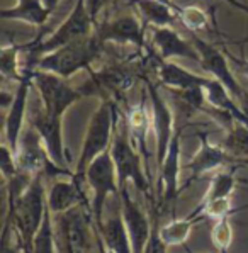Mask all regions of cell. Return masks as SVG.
Segmentation results:
<instances>
[{"mask_svg": "<svg viewBox=\"0 0 248 253\" xmlns=\"http://www.w3.org/2000/svg\"><path fill=\"white\" fill-rule=\"evenodd\" d=\"M97 231L104 247L112 253H134L123 214H114L109 219H106L102 226L97 228Z\"/></svg>", "mask_w": 248, "mask_h": 253, "instance_id": "44dd1931", "label": "cell"}, {"mask_svg": "<svg viewBox=\"0 0 248 253\" xmlns=\"http://www.w3.org/2000/svg\"><path fill=\"white\" fill-rule=\"evenodd\" d=\"M42 2H44V3H46V7H48V9L53 12V10L56 9V7H58V3H60L61 0H42Z\"/></svg>", "mask_w": 248, "mask_h": 253, "instance_id": "e575fe53", "label": "cell"}, {"mask_svg": "<svg viewBox=\"0 0 248 253\" xmlns=\"http://www.w3.org/2000/svg\"><path fill=\"white\" fill-rule=\"evenodd\" d=\"M196 223H197V217L194 214H189L185 219H172L170 223L158 228V231H160L162 240L168 247H177V245H184L187 241Z\"/></svg>", "mask_w": 248, "mask_h": 253, "instance_id": "cb8c5ba5", "label": "cell"}, {"mask_svg": "<svg viewBox=\"0 0 248 253\" xmlns=\"http://www.w3.org/2000/svg\"><path fill=\"white\" fill-rule=\"evenodd\" d=\"M112 2H114V0H85L87 9H88V12H90L92 19H94L95 26L99 24V15L102 14Z\"/></svg>", "mask_w": 248, "mask_h": 253, "instance_id": "d6a6232c", "label": "cell"}, {"mask_svg": "<svg viewBox=\"0 0 248 253\" xmlns=\"http://www.w3.org/2000/svg\"><path fill=\"white\" fill-rule=\"evenodd\" d=\"M126 121H127V129H129L131 139H133V145L138 150V153L141 155V160L145 163L146 173H148V177H150L148 138H150V129H153V123H152V118H150L148 107H146V97H143L141 102L129 109Z\"/></svg>", "mask_w": 248, "mask_h": 253, "instance_id": "ac0fdd59", "label": "cell"}, {"mask_svg": "<svg viewBox=\"0 0 248 253\" xmlns=\"http://www.w3.org/2000/svg\"><path fill=\"white\" fill-rule=\"evenodd\" d=\"M228 160H230V153L226 151V148L211 143L206 134H199V148L189 160V165L185 167L191 172L189 182L197 180L206 173L218 172L221 167L226 165Z\"/></svg>", "mask_w": 248, "mask_h": 253, "instance_id": "2e32d148", "label": "cell"}, {"mask_svg": "<svg viewBox=\"0 0 248 253\" xmlns=\"http://www.w3.org/2000/svg\"><path fill=\"white\" fill-rule=\"evenodd\" d=\"M95 31V22L92 19L90 12L87 9L85 0H77L73 5L72 12L63 19V22H60L58 27L48 36H38L34 41H29V56H42L46 53H51L55 49L61 48V46L73 42L77 40H82L90 34H94Z\"/></svg>", "mask_w": 248, "mask_h": 253, "instance_id": "5b68a950", "label": "cell"}, {"mask_svg": "<svg viewBox=\"0 0 248 253\" xmlns=\"http://www.w3.org/2000/svg\"><path fill=\"white\" fill-rule=\"evenodd\" d=\"M34 70L36 65L29 63L26 68H22V77L19 82H15L14 88V100L10 104L9 111L5 112V121H3V138L5 143L12 148L15 153L21 141V136L24 133L26 126V116H28V102H29V92L34 79Z\"/></svg>", "mask_w": 248, "mask_h": 253, "instance_id": "ba28073f", "label": "cell"}, {"mask_svg": "<svg viewBox=\"0 0 248 253\" xmlns=\"http://www.w3.org/2000/svg\"><path fill=\"white\" fill-rule=\"evenodd\" d=\"M160 2H164V3H168V5H172L173 7V9H175V10H179V3H175V2H172V0H160Z\"/></svg>", "mask_w": 248, "mask_h": 253, "instance_id": "d590c367", "label": "cell"}, {"mask_svg": "<svg viewBox=\"0 0 248 253\" xmlns=\"http://www.w3.org/2000/svg\"><path fill=\"white\" fill-rule=\"evenodd\" d=\"M53 224H55V241H56V253H77L73 247L67 226L61 221L60 216H53Z\"/></svg>", "mask_w": 248, "mask_h": 253, "instance_id": "f1b7e54d", "label": "cell"}, {"mask_svg": "<svg viewBox=\"0 0 248 253\" xmlns=\"http://www.w3.org/2000/svg\"><path fill=\"white\" fill-rule=\"evenodd\" d=\"M85 184L92 190V217H94L95 226L100 228L104 223V208H106L109 196L119 197L118 170H116L111 150L102 153L88 165L87 172H85Z\"/></svg>", "mask_w": 248, "mask_h": 253, "instance_id": "8992f818", "label": "cell"}, {"mask_svg": "<svg viewBox=\"0 0 248 253\" xmlns=\"http://www.w3.org/2000/svg\"><path fill=\"white\" fill-rule=\"evenodd\" d=\"M15 229L10 223H5L3 226V238H2V253H24L22 245L19 241V236H15Z\"/></svg>", "mask_w": 248, "mask_h": 253, "instance_id": "4dcf8cb0", "label": "cell"}, {"mask_svg": "<svg viewBox=\"0 0 248 253\" xmlns=\"http://www.w3.org/2000/svg\"><path fill=\"white\" fill-rule=\"evenodd\" d=\"M180 158H182V129L177 127L164 162L157 169L158 180H160L162 185V202H164V206L173 204V201L179 196V180L182 172Z\"/></svg>", "mask_w": 248, "mask_h": 253, "instance_id": "5bb4252c", "label": "cell"}, {"mask_svg": "<svg viewBox=\"0 0 248 253\" xmlns=\"http://www.w3.org/2000/svg\"><path fill=\"white\" fill-rule=\"evenodd\" d=\"M223 146L226 148L228 153L248 158V126L240 121H233L228 124Z\"/></svg>", "mask_w": 248, "mask_h": 253, "instance_id": "d4e9b609", "label": "cell"}, {"mask_svg": "<svg viewBox=\"0 0 248 253\" xmlns=\"http://www.w3.org/2000/svg\"><path fill=\"white\" fill-rule=\"evenodd\" d=\"M111 155L114 158L116 170H118L119 187L126 184H133L143 196L153 202V192L150 185V177L146 173L145 163L141 160V155L133 145L129 129H127V121H118L112 139Z\"/></svg>", "mask_w": 248, "mask_h": 253, "instance_id": "277c9868", "label": "cell"}, {"mask_svg": "<svg viewBox=\"0 0 248 253\" xmlns=\"http://www.w3.org/2000/svg\"><path fill=\"white\" fill-rule=\"evenodd\" d=\"M152 42L162 61L192 60L196 63L201 61L192 41H187L184 36H180L173 27H153Z\"/></svg>", "mask_w": 248, "mask_h": 253, "instance_id": "9a60e30c", "label": "cell"}, {"mask_svg": "<svg viewBox=\"0 0 248 253\" xmlns=\"http://www.w3.org/2000/svg\"><path fill=\"white\" fill-rule=\"evenodd\" d=\"M49 15L51 10L42 0H15V5L0 12L3 21H19L33 27L44 26Z\"/></svg>", "mask_w": 248, "mask_h": 253, "instance_id": "ffe728a7", "label": "cell"}, {"mask_svg": "<svg viewBox=\"0 0 248 253\" xmlns=\"http://www.w3.org/2000/svg\"><path fill=\"white\" fill-rule=\"evenodd\" d=\"M31 126L38 131L41 136L42 145L48 151L49 158L56 163L58 167L67 169V148H65V138H63V118H55L42 111H36L31 118Z\"/></svg>", "mask_w": 248, "mask_h": 253, "instance_id": "4fadbf2b", "label": "cell"}, {"mask_svg": "<svg viewBox=\"0 0 248 253\" xmlns=\"http://www.w3.org/2000/svg\"><path fill=\"white\" fill-rule=\"evenodd\" d=\"M134 5L146 24L153 27H173L179 19L177 10L160 0H134Z\"/></svg>", "mask_w": 248, "mask_h": 253, "instance_id": "7402d4cb", "label": "cell"}, {"mask_svg": "<svg viewBox=\"0 0 248 253\" xmlns=\"http://www.w3.org/2000/svg\"><path fill=\"white\" fill-rule=\"evenodd\" d=\"M158 80L168 90H187L194 87H206L212 77L199 75L182 67L177 61H162L157 68Z\"/></svg>", "mask_w": 248, "mask_h": 253, "instance_id": "d6986e66", "label": "cell"}, {"mask_svg": "<svg viewBox=\"0 0 248 253\" xmlns=\"http://www.w3.org/2000/svg\"><path fill=\"white\" fill-rule=\"evenodd\" d=\"M236 185V178L233 172H223L218 170L214 175L211 177V184L206 192V196L203 197L201 204H206L209 201L219 199V197H231Z\"/></svg>", "mask_w": 248, "mask_h": 253, "instance_id": "484cf974", "label": "cell"}, {"mask_svg": "<svg viewBox=\"0 0 248 253\" xmlns=\"http://www.w3.org/2000/svg\"><path fill=\"white\" fill-rule=\"evenodd\" d=\"M0 151H2L0 170H2L3 180H5V184H7V182L12 180L15 175L19 173V167H17V162H15V153L12 151V148L7 145V143H3L2 148H0Z\"/></svg>", "mask_w": 248, "mask_h": 253, "instance_id": "f546056e", "label": "cell"}, {"mask_svg": "<svg viewBox=\"0 0 248 253\" xmlns=\"http://www.w3.org/2000/svg\"><path fill=\"white\" fill-rule=\"evenodd\" d=\"M95 34L104 44L114 42L123 46H134L138 49L145 48V29L133 14L118 15L104 21L102 24H97Z\"/></svg>", "mask_w": 248, "mask_h": 253, "instance_id": "8fae6325", "label": "cell"}, {"mask_svg": "<svg viewBox=\"0 0 248 253\" xmlns=\"http://www.w3.org/2000/svg\"><path fill=\"white\" fill-rule=\"evenodd\" d=\"M177 15H179V21L191 33L199 34L201 31L207 29V12L201 9L199 5H180L179 10H177Z\"/></svg>", "mask_w": 248, "mask_h": 253, "instance_id": "4316f807", "label": "cell"}, {"mask_svg": "<svg viewBox=\"0 0 248 253\" xmlns=\"http://www.w3.org/2000/svg\"><path fill=\"white\" fill-rule=\"evenodd\" d=\"M191 41H192V44L196 46L197 53H199V58H201L199 65L209 73V77L221 82L236 100H240L243 95H247L242 84L236 80L233 70H231V63H230L231 60L226 54L221 51L219 48H216L214 44L204 41L203 38L196 33H191Z\"/></svg>", "mask_w": 248, "mask_h": 253, "instance_id": "30bf717a", "label": "cell"}, {"mask_svg": "<svg viewBox=\"0 0 248 253\" xmlns=\"http://www.w3.org/2000/svg\"><path fill=\"white\" fill-rule=\"evenodd\" d=\"M211 240L219 253L228 252V248L233 243V226H231L228 217L216 221V224L211 229Z\"/></svg>", "mask_w": 248, "mask_h": 253, "instance_id": "83f0119b", "label": "cell"}, {"mask_svg": "<svg viewBox=\"0 0 248 253\" xmlns=\"http://www.w3.org/2000/svg\"><path fill=\"white\" fill-rule=\"evenodd\" d=\"M230 60L236 65L238 72L242 73V75L248 80V60H242V58H233V56H231Z\"/></svg>", "mask_w": 248, "mask_h": 253, "instance_id": "836d02e7", "label": "cell"}, {"mask_svg": "<svg viewBox=\"0 0 248 253\" xmlns=\"http://www.w3.org/2000/svg\"><path fill=\"white\" fill-rule=\"evenodd\" d=\"M102 49L104 42L99 40L94 31V34L90 36L68 42L55 51L42 54L38 58L36 68L56 73L63 79H72L82 70H92V65L99 60Z\"/></svg>", "mask_w": 248, "mask_h": 253, "instance_id": "3957f363", "label": "cell"}, {"mask_svg": "<svg viewBox=\"0 0 248 253\" xmlns=\"http://www.w3.org/2000/svg\"><path fill=\"white\" fill-rule=\"evenodd\" d=\"M44 175H34L21 194H9V211L5 223H10L19 236L24 253H33L34 238L48 214V190L42 184Z\"/></svg>", "mask_w": 248, "mask_h": 253, "instance_id": "6da1fadb", "label": "cell"}, {"mask_svg": "<svg viewBox=\"0 0 248 253\" xmlns=\"http://www.w3.org/2000/svg\"><path fill=\"white\" fill-rule=\"evenodd\" d=\"M166 248H168V245L162 240L158 226H157V223H155L153 229H152V235H150V240H148V243H146V248L143 253H168Z\"/></svg>", "mask_w": 248, "mask_h": 253, "instance_id": "1f68e13d", "label": "cell"}, {"mask_svg": "<svg viewBox=\"0 0 248 253\" xmlns=\"http://www.w3.org/2000/svg\"><path fill=\"white\" fill-rule=\"evenodd\" d=\"M24 49H29L28 42H3L2 54H0V72L3 82L14 80L19 82L22 77V70L19 68V56Z\"/></svg>", "mask_w": 248, "mask_h": 253, "instance_id": "603a6c76", "label": "cell"}, {"mask_svg": "<svg viewBox=\"0 0 248 253\" xmlns=\"http://www.w3.org/2000/svg\"><path fill=\"white\" fill-rule=\"evenodd\" d=\"M82 204H87L85 185L73 180V177L56 178L48 189V209L51 216L68 212L73 208H79Z\"/></svg>", "mask_w": 248, "mask_h": 253, "instance_id": "e0dca14e", "label": "cell"}, {"mask_svg": "<svg viewBox=\"0 0 248 253\" xmlns=\"http://www.w3.org/2000/svg\"><path fill=\"white\" fill-rule=\"evenodd\" d=\"M148 87V99L152 107V123H153V134H155V160L157 169L164 162L168 146L173 139V134L177 131V119L173 114V109L168 104V100L162 95L158 85L146 82Z\"/></svg>", "mask_w": 248, "mask_h": 253, "instance_id": "9c48e42d", "label": "cell"}, {"mask_svg": "<svg viewBox=\"0 0 248 253\" xmlns=\"http://www.w3.org/2000/svg\"><path fill=\"white\" fill-rule=\"evenodd\" d=\"M118 121L119 112L114 100L107 99V97L100 99L99 107L90 116V121L87 124L79 162H77L75 170H73V180H77L82 185H87L85 184V172L95 158H99L102 153L111 150Z\"/></svg>", "mask_w": 248, "mask_h": 253, "instance_id": "7a4b0ae2", "label": "cell"}, {"mask_svg": "<svg viewBox=\"0 0 248 253\" xmlns=\"http://www.w3.org/2000/svg\"><path fill=\"white\" fill-rule=\"evenodd\" d=\"M33 85L40 95L42 111L55 118H63L68 109L83 97V92L70 85L68 79L44 70H34Z\"/></svg>", "mask_w": 248, "mask_h": 253, "instance_id": "52a82bcc", "label": "cell"}, {"mask_svg": "<svg viewBox=\"0 0 248 253\" xmlns=\"http://www.w3.org/2000/svg\"><path fill=\"white\" fill-rule=\"evenodd\" d=\"M119 199H121V214L127 226L133 252L143 253L150 240V235H152L153 224L150 223L148 216L143 211L141 206L133 199L129 192V184L119 187Z\"/></svg>", "mask_w": 248, "mask_h": 253, "instance_id": "7c38bea8", "label": "cell"}]
</instances>
